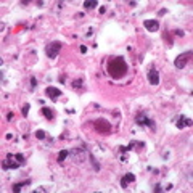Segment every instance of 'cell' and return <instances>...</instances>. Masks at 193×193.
Returning a JSON list of instances; mask_svg holds the SVG:
<instances>
[{
  "instance_id": "obj_1",
  "label": "cell",
  "mask_w": 193,
  "mask_h": 193,
  "mask_svg": "<svg viewBox=\"0 0 193 193\" xmlns=\"http://www.w3.org/2000/svg\"><path fill=\"white\" fill-rule=\"evenodd\" d=\"M106 71L113 79H122L127 74V71H129V68H127V63L122 56H114V58H111L108 61Z\"/></svg>"
},
{
  "instance_id": "obj_2",
  "label": "cell",
  "mask_w": 193,
  "mask_h": 193,
  "mask_svg": "<svg viewBox=\"0 0 193 193\" xmlns=\"http://www.w3.org/2000/svg\"><path fill=\"white\" fill-rule=\"evenodd\" d=\"M24 164H26L24 154H21V153H16V154L8 153L5 156V159L2 161V169L3 171H10V169H18V167L24 166Z\"/></svg>"
},
{
  "instance_id": "obj_3",
  "label": "cell",
  "mask_w": 193,
  "mask_h": 193,
  "mask_svg": "<svg viewBox=\"0 0 193 193\" xmlns=\"http://www.w3.org/2000/svg\"><path fill=\"white\" fill-rule=\"evenodd\" d=\"M191 55H193L191 50H187V51H183V53H180L177 58H174V66H176L177 69H183L188 63H190Z\"/></svg>"
},
{
  "instance_id": "obj_4",
  "label": "cell",
  "mask_w": 193,
  "mask_h": 193,
  "mask_svg": "<svg viewBox=\"0 0 193 193\" xmlns=\"http://www.w3.org/2000/svg\"><path fill=\"white\" fill-rule=\"evenodd\" d=\"M135 122H137L139 126H143V127H150L151 130H154L156 129V126H154V122H153V119L150 117L145 111H140V113H137V116H135Z\"/></svg>"
},
{
  "instance_id": "obj_5",
  "label": "cell",
  "mask_w": 193,
  "mask_h": 193,
  "mask_svg": "<svg viewBox=\"0 0 193 193\" xmlns=\"http://www.w3.org/2000/svg\"><path fill=\"white\" fill-rule=\"evenodd\" d=\"M61 47H63V44H61V42H58V40L50 42V44L45 47V55L48 56L50 60H55L56 56H58V53H60Z\"/></svg>"
},
{
  "instance_id": "obj_6",
  "label": "cell",
  "mask_w": 193,
  "mask_h": 193,
  "mask_svg": "<svg viewBox=\"0 0 193 193\" xmlns=\"http://www.w3.org/2000/svg\"><path fill=\"white\" fill-rule=\"evenodd\" d=\"M172 122L176 124L177 129H185V127H190V126H191V119H190V117H187L185 114L174 116V117H172Z\"/></svg>"
},
{
  "instance_id": "obj_7",
  "label": "cell",
  "mask_w": 193,
  "mask_h": 193,
  "mask_svg": "<svg viewBox=\"0 0 193 193\" xmlns=\"http://www.w3.org/2000/svg\"><path fill=\"white\" fill-rule=\"evenodd\" d=\"M93 126H95V129L98 130V132H101V134H110V132H111V124H110V121L103 119V117L97 119L95 122H93Z\"/></svg>"
},
{
  "instance_id": "obj_8",
  "label": "cell",
  "mask_w": 193,
  "mask_h": 193,
  "mask_svg": "<svg viewBox=\"0 0 193 193\" xmlns=\"http://www.w3.org/2000/svg\"><path fill=\"white\" fill-rule=\"evenodd\" d=\"M147 77H148V82L151 84V86H158L159 84V73L154 66L150 68V71L147 73Z\"/></svg>"
},
{
  "instance_id": "obj_9",
  "label": "cell",
  "mask_w": 193,
  "mask_h": 193,
  "mask_svg": "<svg viewBox=\"0 0 193 193\" xmlns=\"http://www.w3.org/2000/svg\"><path fill=\"white\" fill-rule=\"evenodd\" d=\"M45 93H47V97H48L50 100H53V101H56V100H58V98H60L61 95H63V92H61L60 89L51 87V86L45 89Z\"/></svg>"
},
{
  "instance_id": "obj_10",
  "label": "cell",
  "mask_w": 193,
  "mask_h": 193,
  "mask_svg": "<svg viewBox=\"0 0 193 193\" xmlns=\"http://www.w3.org/2000/svg\"><path fill=\"white\" fill-rule=\"evenodd\" d=\"M143 26H145V29H148V32H158L159 31V21L158 20H145Z\"/></svg>"
},
{
  "instance_id": "obj_11",
  "label": "cell",
  "mask_w": 193,
  "mask_h": 193,
  "mask_svg": "<svg viewBox=\"0 0 193 193\" xmlns=\"http://www.w3.org/2000/svg\"><path fill=\"white\" fill-rule=\"evenodd\" d=\"M132 182H135V176L132 172H127L124 177L121 179V187L122 188H127V185H129V183H132Z\"/></svg>"
},
{
  "instance_id": "obj_12",
  "label": "cell",
  "mask_w": 193,
  "mask_h": 193,
  "mask_svg": "<svg viewBox=\"0 0 193 193\" xmlns=\"http://www.w3.org/2000/svg\"><path fill=\"white\" fill-rule=\"evenodd\" d=\"M42 114H44L48 121H53V119H55V113H53V110H51V108H48V106H42Z\"/></svg>"
},
{
  "instance_id": "obj_13",
  "label": "cell",
  "mask_w": 193,
  "mask_h": 193,
  "mask_svg": "<svg viewBox=\"0 0 193 193\" xmlns=\"http://www.w3.org/2000/svg\"><path fill=\"white\" fill-rule=\"evenodd\" d=\"M24 185H31V180H29V179H27V180H24V182H18V183H15L11 190L15 191V193H18V191H21V188L24 187Z\"/></svg>"
},
{
  "instance_id": "obj_14",
  "label": "cell",
  "mask_w": 193,
  "mask_h": 193,
  "mask_svg": "<svg viewBox=\"0 0 193 193\" xmlns=\"http://www.w3.org/2000/svg\"><path fill=\"white\" fill-rule=\"evenodd\" d=\"M69 156V150H61L58 153V158H56V161L58 163H64V159Z\"/></svg>"
},
{
  "instance_id": "obj_15",
  "label": "cell",
  "mask_w": 193,
  "mask_h": 193,
  "mask_svg": "<svg viewBox=\"0 0 193 193\" xmlns=\"http://www.w3.org/2000/svg\"><path fill=\"white\" fill-rule=\"evenodd\" d=\"M98 7V3L95 2V0H86L84 2V8H87V10H92V8Z\"/></svg>"
},
{
  "instance_id": "obj_16",
  "label": "cell",
  "mask_w": 193,
  "mask_h": 193,
  "mask_svg": "<svg viewBox=\"0 0 193 193\" xmlns=\"http://www.w3.org/2000/svg\"><path fill=\"white\" fill-rule=\"evenodd\" d=\"M36 137L39 139V140H45V139H48V134H47L45 130L39 129V130H36Z\"/></svg>"
},
{
  "instance_id": "obj_17",
  "label": "cell",
  "mask_w": 193,
  "mask_h": 193,
  "mask_svg": "<svg viewBox=\"0 0 193 193\" xmlns=\"http://www.w3.org/2000/svg\"><path fill=\"white\" fill-rule=\"evenodd\" d=\"M135 147H140V148H143V147H145V143H143V142H130L129 145H127V150H134Z\"/></svg>"
},
{
  "instance_id": "obj_18",
  "label": "cell",
  "mask_w": 193,
  "mask_h": 193,
  "mask_svg": "<svg viewBox=\"0 0 193 193\" xmlns=\"http://www.w3.org/2000/svg\"><path fill=\"white\" fill-rule=\"evenodd\" d=\"M89 159H90V161H92V166H93V169H95V171H100V164H98V163L95 161V156H93L92 153L89 154Z\"/></svg>"
},
{
  "instance_id": "obj_19",
  "label": "cell",
  "mask_w": 193,
  "mask_h": 193,
  "mask_svg": "<svg viewBox=\"0 0 193 193\" xmlns=\"http://www.w3.org/2000/svg\"><path fill=\"white\" fill-rule=\"evenodd\" d=\"M71 86L74 87V89H82V86H84V79H76Z\"/></svg>"
},
{
  "instance_id": "obj_20",
  "label": "cell",
  "mask_w": 193,
  "mask_h": 193,
  "mask_svg": "<svg viewBox=\"0 0 193 193\" xmlns=\"http://www.w3.org/2000/svg\"><path fill=\"white\" fill-rule=\"evenodd\" d=\"M29 108H31V105H29V103H24V105H23V110H21V114L23 116H27V114H29Z\"/></svg>"
},
{
  "instance_id": "obj_21",
  "label": "cell",
  "mask_w": 193,
  "mask_h": 193,
  "mask_svg": "<svg viewBox=\"0 0 193 193\" xmlns=\"http://www.w3.org/2000/svg\"><path fill=\"white\" fill-rule=\"evenodd\" d=\"M29 82H31V86H29V89H31V90H36V87H37V79H36L34 76H32V77L29 79Z\"/></svg>"
},
{
  "instance_id": "obj_22",
  "label": "cell",
  "mask_w": 193,
  "mask_h": 193,
  "mask_svg": "<svg viewBox=\"0 0 193 193\" xmlns=\"http://www.w3.org/2000/svg\"><path fill=\"white\" fill-rule=\"evenodd\" d=\"M174 34L179 36V37H183V36H185V32H183L182 29H176V31H174Z\"/></svg>"
},
{
  "instance_id": "obj_23",
  "label": "cell",
  "mask_w": 193,
  "mask_h": 193,
  "mask_svg": "<svg viewBox=\"0 0 193 193\" xmlns=\"http://www.w3.org/2000/svg\"><path fill=\"white\" fill-rule=\"evenodd\" d=\"M161 190H163V188H161V185H159V183H158V185H154V188H153V191H156V193L161 191Z\"/></svg>"
},
{
  "instance_id": "obj_24",
  "label": "cell",
  "mask_w": 193,
  "mask_h": 193,
  "mask_svg": "<svg viewBox=\"0 0 193 193\" xmlns=\"http://www.w3.org/2000/svg\"><path fill=\"white\" fill-rule=\"evenodd\" d=\"M92 34H93V27H89V31H87V34H86V36H87V37H90Z\"/></svg>"
},
{
  "instance_id": "obj_25",
  "label": "cell",
  "mask_w": 193,
  "mask_h": 193,
  "mask_svg": "<svg viewBox=\"0 0 193 193\" xmlns=\"http://www.w3.org/2000/svg\"><path fill=\"white\" fill-rule=\"evenodd\" d=\"M34 191H36V193H44V191H45V188H42V187H40V188H36Z\"/></svg>"
},
{
  "instance_id": "obj_26",
  "label": "cell",
  "mask_w": 193,
  "mask_h": 193,
  "mask_svg": "<svg viewBox=\"0 0 193 193\" xmlns=\"http://www.w3.org/2000/svg\"><path fill=\"white\" fill-rule=\"evenodd\" d=\"M81 51H82V53H86V51H87V47H86V45H81Z\"/></svg>"
},
{
  "instance_id": "obj_27",
  "label": "cell",
  "mask_w": 193,
  "mask_h": 193,
  "mask_svg": "<svg viewBox=\"0 0 193 193\" xmlns=\"http://www.w3.org/2000/svg\"><path fill=\"white\" fill-rule=\"evenodd\" d=\"M172 188H174V185H172V183H169V185L166 187V190H172Z\"/></svg>"
},
{
  "instance_id": "obj_28",
  "label": "cell",
  "mask_w": 193,
  "mask_h": 193,
  "mask_svg": "<svg viewBox=\"0 0 193 193\" xmlns=\"http://www.w3.org/2000/svg\"><path fill=\"white\" fill-rule=\"evenodd\" d=\"M11 137H13V134H7V135H5V139H7V140H10Z\"/></svg>"
}]
</instances>
